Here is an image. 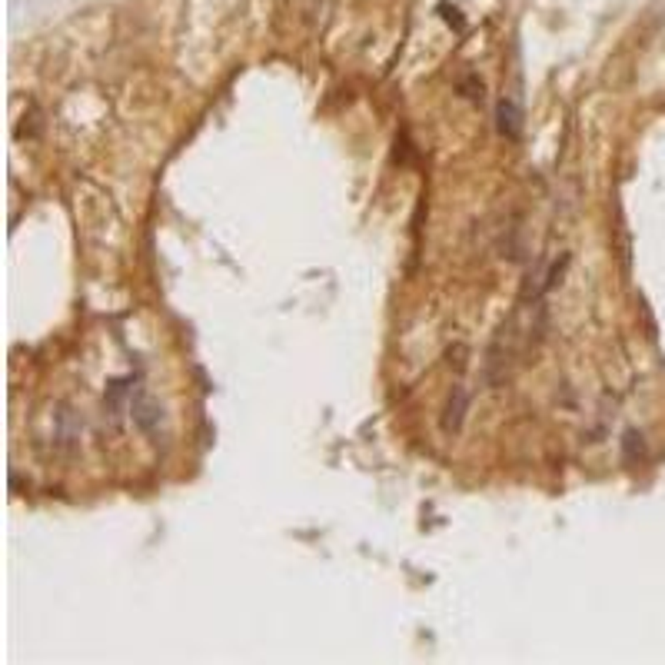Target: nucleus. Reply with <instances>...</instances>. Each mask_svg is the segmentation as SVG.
<instances>
[{
    "mask_svg": "<svg viewBox=\"0 0 665 665\" xmlns=\"http://www.w3.org/2000/svg\"><path fill=\"white\" fill-rule=\"evenodd\" d=\"M499 130L509 140H515L519 130H523V123H519V106H515L513 100H499Z\"/></svg>",
    "mask_w": 665,
    "mask_h": 665,
    "instance_id": "nucleus-1",
    "label": "nucleus"
},
{
    "mask_svg": "<svg viewBox=\"0 0 665 665\" xmlns=\"http://www.w3.org/2000/svg\"><path fill=\"white\" fill-rule=\"evenodd\" d=\"M463 409H466V393H463V386H456L453 399H449V416H446V429H459V422H463Z\"/></svg>",
    "mask_w": 665,
    "mask_h": 665,
    "instance_id": "nucleus-2",
    "label": "nucleus"
},
{
    "mask_svg": "<svg viewBox=\"0 0 665 665\" xmlns=\"http://www.w3.org/2000/svg\"><path fill=\"white\" fill-rule=\"evenodd\" d=\"M642 449H645V446H642V436L635 429H629L626 432V456L635 459V456H642Z\"/></svg>",
    "mask_w": 665,
    "mask_h": 665,
    "instance_id": "nucleus-3",
    "label": "nucleus"
}]
</instances>
